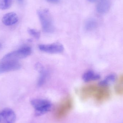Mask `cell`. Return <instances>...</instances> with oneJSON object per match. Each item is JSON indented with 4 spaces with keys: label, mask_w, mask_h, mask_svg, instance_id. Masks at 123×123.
<instances>
[{
    "label": "cell",
    "mask_w": 123,
    "mask_h": 123,
    "mask_svg": "<svg viewBox=\"0 0 123 123\" xmlns=\"http://www.w3.org/2000/svg\"><path fill=\"white\" fill-rule=\"evenodd\" d=\"M43 30L47 33L53 32L54 30L53 21L50 12L47 9H41L38 11Z\"/></svg>",
    "instance_id": "6da1fadb"
},
{
    "label": "cell",
    "mask_w": 123,
    "mask_h": 123,
    "mask_svg": "<svg viewBox=\"0 0 123 123\" xmlns=\"http://www.w3.org/2000/svg\"><path fill=\"white\" fill-rule=\"evenodd\" d=\"M32 49L28 46L22 47L17 50L6 55L1 61H16L25 58L30 55L32 53Z\"/></svg>",
    "instance_id": "7a4b0ae2"
},
{
    "label": "cell",
    "mask_w": 123,
    "mask_h": 123,
    "mask_svg": "<svg viewBox=\"0 0 123 123\" xmlns=\"http://www.w3.org/2000/svg\"><path fill=\"white\" fill-rule=\"evenodd\" d=\"M31 104L35 110V115L39 116L50 111L52 105L50 101L43 99H34L31 101Z\"/></svg>",
    "instance_id": "3957f363"
},
{
    "label": "cell",
    "mask_w": 123,
    "mask_h": 123,
    "mask_svg": "<svg viewBox=\"0 0 123 123\" xmlns=\"http://www.w3.org/2000/svg\"><path fill=\"white\" fill-rule=\"evenodd\" d=\"M21 64L16 61H1L0 62V74L19 69Z\"/></svg>",
    "instance_id": "277c9868"
},
{
    "label": "cell",
    "mask_w": 123,
    "mask_h": 123,
    "mask_svg": "<svg viewBox=\"0 0 123 123\" xmlns=\"http://www.w3.org/2000/svg\"><path fill=\"white\" fill-rule=\"evenodd\" d=\"M40 51L51 54H58L62 53L64 50L62 45L58 43L50 44H41L38 46Z\"/></svg>",
    "instance_id": "5b68a950"
},
{
    "label": "cell",
    "mask_w": 123,
    "mask_h": 123,
    "mask_svg": "<svg viewBox=\"0 0 123 123\" xmlns=\"http://www.w3.org/2000/svg\"><path fill=\"white\" fill-rule=\"evenodd\" d=\"M1 122L4 123H14L16 120V115L13 110L10 108H6L0 113Z\"/></svg>",
    "instance_id": "8992f818"
},
{
    "label": "cell",
    "mask_w": 123,
    "mask_h": 123,
    "mask_svg": "<svg viewBox=\"0 0 123 123\" xmlns=\"http://www.w3.org/2000/svg\"><path fill=\"white\" fill-rule=\"evenodd\" d=\"M19 18L16 14L14 12L7 13L2 18V21L4 25L10 26L15 24L18 21Z\"/></svg>",
    "instance_id": "52a82bcc"
},
{
    "label": "cell",
    "mask_w": 123,
    "mask_h": 123,
    "mask_svg": "<svg viewBox=\"0 0 123 123\" xmlns=\"http://www.w3.org/2000/svg\"><path fill=\"white\" fill-rule=\"evenodd\" d=\"M110 5V0H100L97 6V11L100 14H104L109 11Z\"/></svg>",
    "instance_id": "ba28073f"
},
{
    "label": "cell",
    "mask_w": 123,
    "mask_h": 123,
    "mask_svg": "<svg viewBox=\"0 0 123 123\" xmlns=\"http://www.w3.org/2000/svg\"><path fill=\"white\" fill-rule=\"evenodd\" d=\"M36 68L40 73V76L38 81V85L41 86L45 81L47 77V73L42 66L39 64L36 65Z\"/></svg>",
    "instance_id": "9c48e42d"
},
{
    "label": "cell",
    "mask_w": 123,
    "mask_h": 123,
    "mask_svg": "<svg viewBox=\"0 0 123 123\" xmlns=\"http://www.w3.org/2000/svg\"><path fill=\"white\" fill-rule=\"evenodd\" d=\"M82 78L84 81L87 82L99 79L100 78V76L93 71H89L83 74Z\"/></svg>",
    "instance_id": "30bf717a"
},
{
    "label": "cell",
    "mask_w": 123,
    "mask_h": 123,
    "mask_svg": "<svg viewBox=\"0 0 123 123\" xmlns=\"http://www.w3.org/2000/svg\"><path fill=\"white\" fill-rule=\"evenodd\" d=\"M97 25V22L95 19L91 18L86 21L85 28L87 30H91L95 29Z\"/></svg>",
    "instance_id": "8fae6325"
},
{
    "label": "cell",
    "mask_w": 123,
    "mask_h": 123,
    "mask_svg": "<svg viewBox=\"0 0 123 123\" xmlns=\"http://www.w3.org/2000/svg\"><path fill=\"white\" fill-rule=\"evenodd\" d=\"M116 79V76L114 74H110L103 81L100 82V85L102 86H106L109 84L114 82Z\"/></svg>",
    "instance_id": "7c38bea8"
},
{
    "label": "cell",
    "mask_w": 123,
    "mask_h": 123,
    "mask_svg": "<svg viewBox=\"0 0 123 123\" xmlns=\"http://www.w3.org/2000/svg\"><path fill=\"white\" fill-rule=\"evenodd\" d=\"M12 0H0V9H8L12 4Z\"/></svg>",
    "instance_id": "4fadbf2b"
},
{
    "label": "cell",
    "mask_w": 123,
    "mask_h": 123,
    "mask_svg": "<svg viewBox=\"0 0 123 123\" xmlns=\"http://www.w3.org/2000/svg\"><path fill=\"white\" fill-rule=\"evenodd\" d=\"M28 33L31 36L33 37L34 38L37 39H38L40 37V33L37 30L33 29H28Z\"/></svg>",
    "instance_id": "5bb4252c"
},
{
    "label": "cell",
    "mask_w": 123,
    "mask_h": 123,
    "mask_svg": "<svg viewBox=\"0 0 123 123\" xmlns=\"http://www.w3.org/2000/svg\"><path fill=\"white\" fill-rule=\"evenodd\" d=\"M48 2L51 3H58L60 0H46Z\"/></svg>",
    "instance_id": "9a60e30c"
},
{
    "label": "cell",
    "mask_w": 123,
    "mask_h": 123,
    "mask_svg": "<svg viewBox=\"0 0 123 123\" xmlns=\"http://www.w3.org/2000/svg\"><path fill=\"white\" fill-rule=\"evenodd\" d=\"M17 0L19 3L20 4H22L24 2V0Z\"/></svg>",
    "instance_id": "2e32d148"
},
{
    "label": "cell",
    "mask_w": 123,
    "mask_h": 123,
    "mask_svg": "<svg viewBox=\"0 0 123 123\" xmlns=\"http://www.w3.org/2000/svg\"><path fill=\"white\" fill-rule=\"evenodd\" d=\"M90 2H92V3H93V2H95L97 1L98 0H88Z\"/></svg>",
    "instance_id": "e0dca14e"
},
{
    "label": "cell",
    "mask_w": 123,
    "mask_h": 123,
    "mask_svg": "<svg viewBox=\"0 0 123 123\" xmlns=\"http://www.w3.org/2000/svg\"><path fill=\"white\" fill-rule=\"evenodd\" d=\"M2 47V45L1 43H0V49Z\"/></svg>",
    "instance_id": "ac0fdd59"
},
{
    "label": "cell",
    "mask_w": 123,
    "mask_h": 123,
    "mask_svg": "<svg viewBox=\"0 0 123 123\" xmlns=\"http://www.w3.org/2000/svg\"><path fill=\"white\" fill-rule=\"evenodd\" d=\"M1 121L0 118V123H1Z\"/></svg>",
    "instance_id": "d6986e66"
}]
</instances>
